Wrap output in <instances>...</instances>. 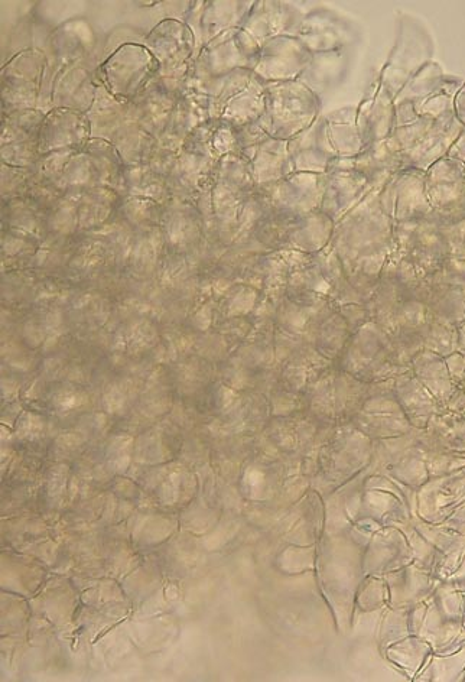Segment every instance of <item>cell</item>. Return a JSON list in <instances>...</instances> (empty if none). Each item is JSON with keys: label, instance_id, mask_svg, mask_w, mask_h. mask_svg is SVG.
Listing matches in <instances>:
<instances>
[{"label": "cell", "instance_id": "6da1fadb", "mask_svg": "<svg viewBox=\"0 0 465 682\" xmlns=\"http://www.w3.org/2000/svg\"><path fill=\"white\" fill-rule=\"evenodd\" d=\"M295 84H284L278 89L271 90V96H268V105L282 107L284 112H272V129L271 135L278 136V138H288V136L297 135L302 129L308 128L317 113V103H315L314 96L308 90L302 89L298 94L297 99L294 93L297 92Z\"/></svg>", "mask_w": 465, "mask_h": 682}, {"label": "cell", "instance_id": "7a4b0ae2", "mask_svg": "<svg viewBox=\"0 0 465 682\" xmlns=\"http://www.w3.org/2000/svg\"><path fill=\"white\" fill-rule=\"evenodd\" d=\"M464 129V126L455 118V113L435 120L428 132L419 139L418 144L402 155V167L405 170L427 172L435 162L448 157L451 146L455 144Z\"/></svg>", "mask_w": 465, "mask_h": 682}, {"label": "cell", "instance_id": "3957f363", "mask_svg": "<svg viewBox=\"0 0 465 682\" xmlns=\"http://www.w3.org/2000/svg\"><path fill=\"white\" fill-rule=\"evenodd\" d=\"M425 184L432 203L448 204L465 193V164L442 158L425 172Z\"/></svg>", "mask_w": 465, "mask_h": 682}, {"label": "cell", "instance_id": "277c9868", "mask_svg": "<svg viewBox=\"0 0 465 682\" xmlns=\"http://www.w3.org/2000/svg\"><path fill=\"white\" fill-rule=\"evenodd\" d=\"M444 77L438 64L428 63L402 87L401 92L396 96L395 105L405 102L416 103L427 99L441 89Z\"/></svg>", "mask_w": 465, "mask_h": 682}, {"label": "cell", "instance_id": "5b68a950", "mask_svg": "<svg viewBox=\"0 0 465 682\" xmlns=\"http://www.w3.org/2000/svg\"><path fill=\"white\" fill-rule=\"evenodd\" d=\"M454 113L455 118H457L458 122H460L465 128V84L463 87H461V90L458 92L457 96H455Z\"/></svg>", "mask_w": 465, "mask_h": 682}]
</instances>
